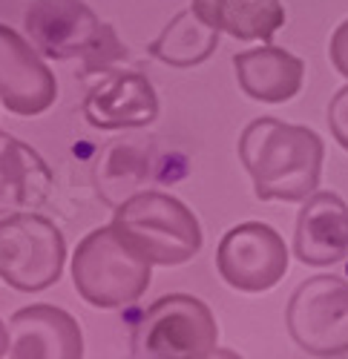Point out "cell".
<instances>
[{"mask_svg": "<svg viewBox=\"0 0 348 359\" xmlns=\"http://www.w3.org/2000/svg\"><path fill=\"white\" fill-rule=\"evenodd\" d=\"M323 141L302 124L256 118L239 135V161L259 201H305L320 187Z\"/></svg>", "mask_w": 348, "mask_h": 359, "instance_id": "6da1fadb", "label": "cell"}, {"mask_svg": "<svg viewBox=\"0 0 348 359\" xmlns=\"http://www.w3.org/2000/svg\"><path fill=\"white\" fill-rule=\"evenodd\" d=\"M26 35L49 61L81 57L83 75L104 72L127 57L112 23H101L83 0H32L23 18Z\"/></svg>", "mask_w": 348, "mask_h": 359, "instance_id": "7a4b0ae2", "label": "cell"}, {"mask_svg": "<svg viewBox=\"0 0 348 359\" xmlns=\"http://www.w3.org/2000/svg\"><path fill=\"white\" fill-rule=\"evenodd\" d=\"M153 267L156 264L133 250L112 224L86 233L69 259V273L78 296L101 311L138 302L150 287Z\"/></svg>", "mask_w": 348, "mask_h": 359, "instance_id": "3957f363", "label": "cell"}, {"mask_svg": "<svg viewBox=\"0 0 348 359\" xmlns=\"http://www.w3.org/2000/svg\"><path fill=\"white\" fill-rule=\"evenodd\" d=\"M109 224L133 250L161 267L185 264L201 250V224L196 213L161 190H138L127 196L115 204Z\"/></svg>", "mask_w": 348, "mask_h": 359, "instance_id": "277c9868", "label": "cell"}, {"mask_svg": "<svg viewBox=\"0 0 348 359\" xmlns=\"http://www.w3.org/2000/svg\"><path fill=\"white\" fill-rule=\"evenodd\" d=\"M216 348L213 311L190 293H167L135 322L130 353L135 359H208Z\"/></svg>", "mask_w": 348, "mask_h": 359, "instance_id": "5b68a950", "label": "cell"}, {"mask_svg": "<svg viewBox=\"0 0 348 359\" xmlns=\"http://www.w3.org/2000/svg\"><path fill=\"white\" fill-rule=\"evenodd\" d=\"M67 264V238L58 224L35 210L0 219V282L20 293L52 287Z\"/></svg>", "mask_w": 348, "mask_h": 359, "instance_id": "8992f818", "label": "cell"}, {"mask_svg": "<svg viewBox=\"0 0 348 359\" xmlns=\"http://www.w3.org/2000/svg\"><path fill=\"white\" fill-rule=\"evenodd\" d=\"M285 325L308 356L348 353V282L328 273L305 279L288 299Z\"/></svg>", "mask_w": 348, "mask_h": 359, "instance_id": "52a82bcc", "label": "cell"}, {"mask_svg": "<svg viewBox=\"0 0 348 359\" xmlns=\"http://www.w3.org/2000/svg\"><path fill=\"white\" fill-rule=\"evenodd\" d=\"M219 276L242 293H265L288 273V248L282 236L262 222L230 227L216 248Z\"/></svg>", "mask_w": 348, "mask_h": 359, "instance_id": "ba28073f", "label": "cell"}, {"mask_svg": "<svg viewBox=\"0 0 348 359\" xmlns=\"http://www.w3.org/2000/svg\"><path fill=\"white\" fill-rule=\"evenodd\" d=\"M58 101V78L44 55L12 26L0 23V104L20 118H35Z\"/></svg>", "mask_w": 348, "mask_h": 359, "instance_id": "9c48e42d", "label": "cell"}, {"mask_svg": "<svg viewBox=\"0 0 348 359\" xmlns=\"http://www.w3.org/2000/svg\"><path fill=\"white\" fill-rule=\"evenodd\" d=\"M83 118L90 127L107 133L150 127L159 118L156 86L144 72L109 67L86 89Z\"/></svg>", "mask_w": 348, "mask_h": 359, "instance_id": "30bf717a", "label": "cell"}, {"mask_svg": "<svg viewBox=\"0 0 348 359\" xmlns=\"http://www.w3.org/2000/svg\"><path fill=\"white\" fill-rule=\"evenodd\" d=\"M12 359H81L83 334L72 313L55 305H29L9 319Z\"/></svg>", "mask_w": 348, "mask_h": 359, "instance_id": "8fae6325", "label": "cell"}, {"mask_svg": "<svg viewBox=\"0 0 348 359\" xmlns=\"http://www.w3.org/2000/svg\"><path fill=\"white\" fill-rule=\"evenodd\" d=\"M294 256L311 267H326L348 256V204L337 193L316 190L302 201Z\"/></svg>", "mask_w": 348, "mask_h": 359, "instance_id": "7c38bea8", "label": "cell"}, {"mask_svg": "<svg viewBox=\"0 0 348 359\" xmlns=\"http://www.w3.org/2000/svg\"><path fill=\"white\" fill-rule=\"evenodd\" d=\"M55 175L35 147L0 130V216L38 210L46 204Z\"/></svg>", "mask_w": 348, "mask_h": 359, "instance_id": "4fadbf2b", "label": "cell"}, {"mask_svg": "<svg viewBox=\"0 0 348 359\" xmlns=\"http://www.w3.org/2000/svg\"><path fill=\"white\" fill-rule=\"evenodd\" d=\"M234 72L239 89L259 104L291 101L305 78V64L282 46L265 43L259 49H245L234 55Z\"/></svg>", "mask_w": 348, "mask_h": 359, "instance_id": "5bb4252c", "label": "cell"}, {"mask_svg": "<svg viewBox=\"0 0 348 359\" xmlns=\"http://www.w3.org/2000/svg\"><path fill=\"white\" fill-rule=\"evenodd\" d=\"M190 9L236 41H271L285 26L279 0H193Z\"/></svg>", "mask_w": 348, "mask_h": 359, "instance_id": "9a60e30c", "label": "cell"}, {"mask_svg": "<svg viewBox=\"0 0 348 359\" xmlns=\"http://www.w3.org/2000/svg\"><path fill=\"white\" fill-rule=\"evenodd\" d=\"M219 29L208 26L193 9H185L147 43V55L173 69H193L219 49Z\"/></svg>", "mask_w": 348, "mask_h": 359, "instance_id": "2e32d148", "label": "cell"}, {"mask_svg": "<svg viewBox=\"0 0 348 359\" xmlns=\"http://www.w3.org/2000/svg\"><path fill=\"white\" fill-rule=\"evenodd\" d=\"M101 172L107 182H115V184H127V190L138 187L144 178H147V158L138 147H127V144H112L107 153L101 156Z\"/></svg>", "mask_w": 348, "mask_h": 359, "instance_id": "e0dca14e", "label": "cell"}, {"mask_svg": "<svg viewBox=\"0 0 348 359\" xmlns=\"http://www.w3.org/2000/svg\"><path fill=\"white\" fill-rule=\"evenodd\" d=\"M328 130H331L334 141L342 149H348V83L342 89H337L328 104Z\"/></svg>", "mask_w": 348, "mask_h": 359, "instance_id": "ac0fdd59", "label": "cell"}, {"mask_svg": "<svg viewBox=\"0 0 348 359\" xmlns=\"http://www.w3.org/2000/svg\"><path fill=\"white\" fill-rule=\"evenodd\" d=\"M328 55H331L334 69H337L342 78H348V20H342V23L334 29L331 43H328Z\"/></svg>", "mask_w": 348, "mask_h": 359, "instance_id": "d6986e66", "label": "cell"}, {"mask_svg": "<svg viewBox=\"0 0 348 359\" xmlns=\"http://www.w3.org/2000/svg\"><path fill=\"white\" fill-rule=\"evenodd\" d=\"M0 356H9V322L0 319Z\"/></svg>", "mask_w": 348, "mask_h": 359, "instance_id": "ffe728a7", "label": "cell"}]
</instances>
